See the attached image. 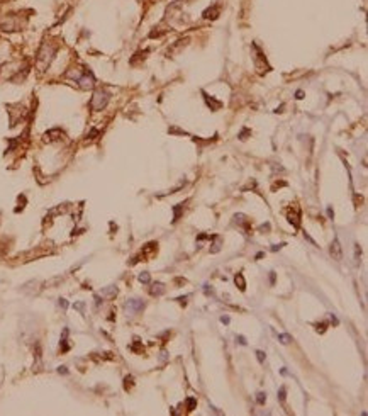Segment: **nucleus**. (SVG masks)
Returning a JSON list of instances; mask_svg holds the SVG:
<instances>
[{
  "label": "nucleus",
  "mask_w": 368,
  "mask_h": 416,
  "mask_svg": "<svg viewBox=\"0 0 368 416\" xmlns=\"http://www.w3.org/2000/svg\"><path fill=\"white\" fill-rule=\"evenodd\" d=\"M256 357H258V360H260L261 364L265 362V353H263V352H260V350H258V352H256Z\"/></svg>",
  "instance_id": "13"
},
{
  "label": "nucleus",
  "mask_w": 368,
  "mask_h": 416,
  "mask_svg": "<svg viewBox=\"0 0 368 416\" xmlns=\"http://www.w3.org/2000/svg\"><path fill=\"white\" fill-rule=\"evenodd\" d=\"M278 396H280V401H285V387H280V392H278Z\"/></svg>",
  "instance_id": "12"
},
{
  "label": "nucleus",
  "mask_w": 368,
  "mask_h": 416,
  "mask_svg": "<svg viewBox=\"0 0 368 416\" xmlns=\"http://www.w3.org/2000/svg\"><path fill=\"white\" fill-rule=\"evenodd\" d=\"M107 102H109V94L105 90H97L93 94V97H92L90 100V107L93 109V111H102L104 107L107 106Z\"/></svg>",
  "instance_id": "2"
},
{
  "label": "nucleus",
  "mask_w": 368,
  "mask_h": 416,
  "mask_svg": "<svg viewBox=\"0 0 368 416\" xmlns=\"http://www.w3.org/2000/svg\"><path fill=\"white\" fill-rule=\"evenodd\" d=\"M143 308H144V302L139 301V299H131L126 304V309L131 311V313H137V311H141Z\"/></svg>",
  "instance_id": "4"
},
{
  "label": "nucleus",
  "mask_w": 368,
  "mask_h": 416,
  "mask_svg": "<svg viewBox=\"0 0 368 416\" xmlns=\"http://www.w3.org/2000/svg\"><path fill=\"white\" fill-rule=\"evenodd\" d=\"M317 328H321V331H324V328H326V323H321V325H317Z\"/></svg>",
  "instance_id": "17"
},
{
  "label": "nucleus",
  "mask_w": 368,
  "mask_h": 416,
  "mask_svg": "<svg viewBox=\"0 0 368 416\" xmlns=\"http://www.w3.org/2000/svg\"><path fill=\"white\" fill-rule=\"evenodd\" d=\"M195 404H197V401H195V397H189L187 399V408H189V411H192L195 408Z\"/></svg>",
  "instance_id": "8"
},
{
  "label": "nucleus",
  "mask_w": 368,
  "mask_h": 416,
  "mask_svg": "<svg viewBox=\"0 0 368 416\" xmlns=\"http://www.w3.org/2000/svg\"><path fill=\"white\" fill-rule=\"evenodd\" d=\"M282 246H285V245H283V243H280V245H273V246H271V251H277V250H280Z\"/></svg>",
  "instance_id": "14"
},
{
  "label": "nucleus",
  "mask_w": 368,
  "mask_h": 416,
  "mask_svg": "<svg viewBox=\"0 0 368 416\" xmlns=\"http://www.w3.org/2000/svg\"><path fill=\"white\" fill-rule=\"evenodd\" d=\"M60 304H61V308H66V306H68V304L65 302V299H61V301H60Z\"/></svg>",
  "instance_id": "18"
},
{
  "label": "nucleus",
  "mask_w": 368,
  "mask_h": 416,
  "mask_svg": "<svg viewBox=\"0 0 368 416\" xmlns=\"http://www.w3.org/2000/svg\"><path fill=\"white\" fill-rule=\"evenodd\" d=\"M256 401H258V404H265V401H266V396L263 392L258 394V397H256Z\"/></svg>",
  "instance_id": "11"
},
{
  "label": "nucleus",
  "mask_w": 368,
  "mask_h": 416,
  "mask_svg": "<svg viewBox=\"0 0 368 416\" xmlns=\"http://www.w3.org/2000/svg\"><path fill=\"white\" fill-rule=\"evenodd\" d=\"M53 54H54V48H51V46L44 44L43 48H41L39 54H37V66H39L41 71H44L48 68V65L53 60Z\"/></svg>",
  "instance_id": "1"
},
{
  "label": "nucleus",
  "mask_w": 368,
  "mask_h": 416,
  "mask_svg": "<svg viewBox=\"0 0 368 416\" xmlns=\"http://www.w3.org/2000/svg\"><path fill=\"white\" fill-rule=\"evenodd\" d=\"M165 292V287H163V284H153V289H151V296H161V294Z\"/></svg>",
  "instance_id": "5"
},
{
  "label": "nucleus",
  "mask_w": 368,
  "mask_h": 416,
  "mask_svg": "<svg viewBox=\"0 0 368 416\" xmlns=\"http://www.w3.org/2000/svg\"><path fill=\"white\" fill-rule=\"evenodd\" d=\"M75 308H77V309H80V311H83V309H85V304H82V302H78V304H75Z\"/></svg>",
  "instance_id": "15"
},
{
  "label": "nucleus",
  "mask_w": 368,
  "mask_h": 416,
  "mask_svg": "<svg viewBox=\"0 0 368 416\" xmlns=\"http://www.w3.org/2000/svg\"><path fill=\"white\" fill-rule=\"evenodd\" d=\"M278 338L282 340V343H283V345H287V343H290V342H292V338L288 337V335H280Z\"/></svg>",
  "instance_id": "10"
},
{
  "label": "nucleus",
  "mask_w": 368,
  "mask_h": 416,
  "mask_svg": "<svg viewBox=\"0 0 368 416\" xmlns=\"http://www.w3.org/2000/svg\"><path fill=\"white\" fill-rule=\"evenodd\" d=\"M139 280H141V282H144V284H148L149 282V274H148V272H143V274L139 275Z\"/></svg>",
  "instance_id": "9"
},
{
  "label": "nucleus",
  "mask_w": 368,
  "mask_h": 416,
  "mask_svg": "<svg viewBox=\"0 0 368 416\" xmlns=\"http://www.w3.org/2000/svg\"><path fill=\"white\" fill-rule=\"evenodd\" d=\"M182 209H183V204H177V205L173 207V212H175L173 222H177V221H178V217H180V212H182Z\"/></svg>",
  "instance_id": "7"
},
{
  "label": "nucleus",
  "mask_w": 368,
  "mask_h": 416,
  "mask_svg": "<svg viewBox=\"0 0 368 416\" xmlns=\"http://www.w3.org/2000/svg\"><path fill=\"white\" fill-rule=\"evenodd\" d=\"M234 280H236V285H239L241 291H244V289H246V282H244V279H243V274H237Z\"/></svg>",
  "instance_id": "6"
},
{
  "label": "nucleus",
  "mask_w": 368,
  "mask_h": 416,
  "mask_svg": "<svg viewBox=\"0 0 368 416\" xmlns=\"http://www.w3.org/2000/svg\"><path fill=\"white\" fill-rule=\"evenodd\" d=\"M331 255H333V258L334 260H341L343 258V251H341V245H339V239L338 238H334V241H333V245H331Z\"/></svg>",
  "instance_id": "3"
},
{
  "label": "nucleus",
  "mask_w": 368,
  "mask_h": 416,
  "mask_svg": "<svg viewBox=\"0 0 368 416\" xmlns=\"http://www.w3.org/2000/svg\"><path fill=\"white\" fill-rule=\"evenodd\" d=\"M221 321H222V323H229V318H224L222 316V318H221Z\"/></svg>",
  "instance_id": "19"
},
{
  "label": "nucleus",
  "mask_w": 368,
  "mask_h": 416,
  "mask_svg": "<svg viewBox=\"0 0 368 416\" xmlns=\"http://www.w3.org/2000/svg\"><path fill=\"white\" fill-rule=\"evenodd\" d=\"M237 340H239V343H241V345H246V340L243 338V337H237Z\"/></svg>",
  "instance_id": "16"
}]
</instances>
